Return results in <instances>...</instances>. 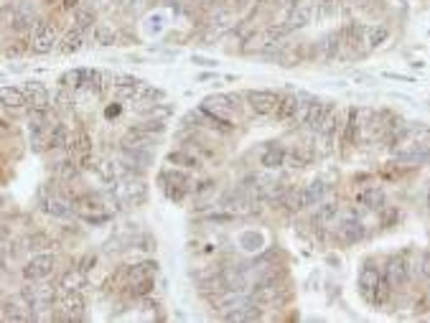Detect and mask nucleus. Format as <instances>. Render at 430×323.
<instances>
[{"instance_id":"obj_1","label":"nucleus","mask_w":430,"mask_h":323,"mask_svg":"<svg viewBox=\"0 0 430 323\" xmlns=\"http://www.w3.org/2000/svg\"><path fill=\"white\" fill-rule=\"evenodd\" d=\"M237 97H230V95H212L207 97L204 102H201V110L207 112V115H212V118L222 120V123H227V125L234 127V123H237Z\"/></svg>"},{"instance_id":"obj_2","label":"nucleus","mask_w":430,"mask_h":323,"mask_svg":"<svg viewBox=\"0 0 430 323\" xmlns=\"http://www.w3.org/2000/svg\"><path fill=\"white\" fill-rule=\"evenodd\" d=\"M118 161L125 171H145V168H150V163H153V153H150V148L120 143Z\"/></svg>"},{"instance_id":"obj_3","label":"nucleus","mask_w":430,"mask_h":323,"mask_svg":"<svg viewBox=\"0 0 430 323\" xmlns=\"http://www.w3.org/2000/svg\"><path fill=\"white\" fill-rule=\"evenodd\" d=\"M59 44V36H56V29H54L49 21H38L33 29H31L29 36V52L33 54H49L54 52V46Z\"/></svg>"},{"instance_id":"obj_4","label":"nucleus","mask_w":430,"mask_h":323,"mask_svg":"<svg viewBox=\"0 0 430 323\" xmlns=\"http://www.w3.org/2000/svg\"><path fill=\"white\" fill-rule=\"evenodd\" d=\"M38 206H41L46 214L56 216V219H69V216L74 214V201H69V198H64L56 191H49V189H41V194H38Z\"/></svg>"},{"instance_id":"obj_5","label":"nucleus","mask_w":430,"mask_h":323,"mask_svg":"<svg viewBox=\"0 0 430 323\" xmlns=\"http://www.w3.org/2000/svg\"><path fill=\"white\" fill-rule=\"evenodd\" d=\"M21 298L26 301V306H29L33 313H36V310H46V308H51L54 301H56V287L31 283V285L23 287Z\"/></svg>"},{"instance_id":"obj_6","label":"nucleus","mask_w":430,"mask_h":323,"mask_svg":"<svg viewBox=\"0 0 430 323\" xmlns=\"http://www.w3.org/2000/svg\"><path fill=\"white\" fill-rule=\"evenodd\" d=\"M56 270V258L49 255V252H38L29 262L23 265V278L29 283H38V280H46L51 272Z\"/></svg>"},{"instance_id":"obj_7","label":"nucleus","mask_w":430,"mask_h":323,"mask_svg":"<svg viewBox=\"0 0 430 323\" xmlns=\"http://www.w3.org/2000/svg\"><path fill=\"white\" fill-rule=\"evenodd\" d=\"M247 104L255 115H273L278 110V102H280V95H275L270 89H253L245 95Z\"/></svg>"},{"instance_id":"obj_8","label":"nucleus","mask_w":430,"mask_h":323,"mask_svg":"<svg viewBox=\"0 0 430 323\" xmlns=\"http://www.w3.org/2000/svg\"><path fill=\"white\" fill-rule=\"evenodd\" d=\"M69 155L74 158L82 168H89V163H92V153H95V145H92V138H89L87 130H79L72 138V143H69Z\"/></svg>"},{"instance_id":"obj_9","label":"nucleus","mask_w":430,"mask_h":323,"mask_svg":"<svg viewBox=\"0 0 430 323\" xmlns=\"http://www.w3.org/2000/svg\"><path fill=\"white\" fill-rule=\"evenodd\" d=\"M84 295L82 290H64V295H61V321H82L84 318Z\"/></svg>"},{"instance_id":"obj_10","label":"nucleus","mask_w":430,"mask_h":323,"mask_svg":"<svg viewBox=\"0 0 430 323\" xmlns=\"http://www.w3.org/2000/svg\"><path fill=\"white\" fill-rule=\"evenodd\" d=\"M143 89H145L143 81L135 79V77H115L112 79V95H115V100H122V102L141 97Z\"/></svg>"},{"instance_id":"obj_11","label":"nucleus","mask_w":430,"mask_h":323,"mask_svg":"<svg viewBox=\"0 0 430 323\" xmlns=\"http://www.w3.org/2000/svg\"><path fill=\"white\" fill-rule=\"evenodd\" d=\"M0 104H3L10 115H23L26 110H31L29 100H26L21 87H0Z\"/></svg>"},{"instance_id":"obj_12","label":"nucleus","mask_w":430,"mask_h":323,"mask_svg":"<svg viewBox=\"0 0 430 323\" xmlns=\"http://www.w3.org/2000/svg\"><path fill=\"white\" fill-rule=\"evenodd\" d=\"M23 95L29 100V107L33 110H46V107H51V97H49V89L41 84V81H23Z\"/></svg>"},{"instance_id":"obj_13","label":"nucleus","mask_w":430,"mask_h":323,"mask_svg":"<svg viewBox=\"0 0 430 323\" xmlns=\"http://www.w3.org/2000/svg\"><path fill=\"white\" fill-rule=\"evenodd\" d=\"M92 72H95V69H69V72L61 74L59 87L61 89H69V92H79V89L89 84V79H92Z\"/></svg>"},{"instance_id":"obj_14","label":"nucleus","mask_w":430,"mask_h":323,"mask_svg":"<svg viewBox=\"0 0 430 323\" xmlns=\"http://www.w3.org/2000/svg\"><path fill=\"white\" fill-rule=\"evenodd\" d=\"M311 15H313V8L308 6V3H301V6L293 10V13L288 15V21H285V26L280 31V36L282 33H290V31H298V29H305L308 26V21H311Z\"/></svg>"},{"instance_id":"obj_15","label":"nucleus","mask_w":430,"mask_h":323,"mask_svg":"<svg viewBox=\"0 0 430 323\" xmlns=\"http://www.w3.org/2000/svg\"><path fill=\"white\" fill-rule=\"evenodd\" d=\"M379 278H382V272H379V267H374L372 262H367L362 270H359V290H362V295L367 301H372V293H374Z\"/></svg>"},{"instance_id":"obj_16","label":"nucleus","mask_w":430,"mask_h":323,"mask_svg":"<svg viewBox=\"0 0 430 323\" xmlns=\"http://www.w3.org/2000/svg\"><path fill=\"white\" fill-rule=\"evenodd\" d=\"M69 143H72L69 125L67 123H61V120H56L51 125V130H49V143H46V148H49V150H64V148H69Z\"/></svg>"},{"instance_id":"obj_17","label":"nucleus","mask_w":430,"mask_h":323,"mask_svg":"<svg viewBox=\"0 0 430 323\" xmlns=\"http://www.w3.org/2000/svg\"><path fill=\"white\" fill-rule=\"evenodd\" d=\"M356 140H359V110H356V107H349L347 123H344V127H342V143H344V148H351V145H356Z\"/></svg>"},{"instance_id":"obj_18","label":"nucleus","mask_w":430,"mask_h":323,"mask_svg":"<svg viewBox=\"0 0 430 323\" xmlns=\"http://www.w3.org/2000/svg\"><path fill=\"white\" fill-rule=\"evenodd\" d=\"M334 112V107L328 102H316L313 100V104H311V112H308V118H305V127L311 132H319V127L326 123V118Z\"/></svg>"},{"instance_id":"obj_19","label":"nucleus","mask_w":430,"mask_h":323,"mask_svg":"<svg viewBox=\"0 0 430 323\" xmlns=\"http://www.w3.org/2000/svg\"><path fill=\"white\" fill-rule=\"evenodd\" d=\"M385 278L390 280V285L392 287L402 285V283H408V262H405V258H392L390 260L387 267H385Z\"/></svg>"},{"instance_id":"obj_20","label":"nucleus","mask_w":430,"mask_h":323,"mask_svg":"<svg viewBox=\"0 0 430 323\" xmlns=\"http://www.w3.org/2000/svg\"><path fill=\"white\" fill-rule=\"evenodd\" d=\"M285 155H288L285 148L278 145V143H270V145L262 150V155H260V163H262L265 168H280V166H285Z\"/></svg>"},{"instance_id":"obj_21","label":"nucleus","mask_w":430,"mask_h":323,"mask_svg":"<svg viewBox=\"0 0 430 323\" xmlns=\"http://www.w3.org/2000/svg\"><path fill=\"white\" fill-rule=\"evenodd\" d=\"M356 204H362L364 209H372V212H377L385 206V191L377 189V186H369V189H364V191L356 194Z\"/></svg>"},{"instance_id":"obj_22","label":"nucleus","mask_w":430,"mask_h":323,"mask_svg":"<svg viewBox=\"0 0 430 323\" xmlns=\"http://www.w3.org/2000/svg\"><path fill=\"white\" fill-rule=\"evenodd\" d=\"M166 161L171 163V166H181L186 171H199L201 168V158L191 150H171V153L166 155Z\"/></svg>"},{"instance_id":"obj_23","label":"nucleus","mask_w":430,"mask_h":323,"mask_svg":"<svg viewBox=\"0 0 430 323\" xmlns=\"http://www.w3.org/2000/svg\"><path fill=\"white\" fill-rule=\"evenodd\" d=\"M339 237H342L344 242H359L364 237V224L356 216H347L339 224Z\"/></svg>"},{"instance_id":"obj_24","label":"nucleus","mask_w":430,"mask_h":323,"mask_svg":"<svg viewBox=\"0 0 430 323\" xmlns=\"http://www.w3.org/2000/svg\"><path fill=\"white\" fill-rule=\"evenodd\" d=\"M364 33H367V26H362V23H347V26L342 29L344 46H349V49H359V46L364 44Z\"/></svg>"},{"instance_id":"obj_25","label":"nucleus","mask_w":430,"mask_h":323,"mask_svg":"<svg viewBox=\"0 0 430 323\" xmlns=\"http://www.w3.org/2000/svg\"><path fill=\"white\" fill-rule=\"evenodd\" d=\"M296 110H298V97L296 95H282L280 102H278V110L273 112V118L278 120V123H290L293 115H296Z\"/></svg>"},{"instance_id":"obj_26","label":"nucleus","mask_w":430,"mask_h":323,"mask_svg":"<svg viewBox=\"0 0 430 323\" xmlns=\"http://www.w3.org/2000/svg\"><path fill=\"white\" fill-rule=\"evenodd\" d=\"M118 38H120L118 31L112 29V26H107V23H99V26L92 29V44L95 46H115Z\"/></svg>"},{"instance_id":"obj_27","label":"nucleus","mask_w":430,"mask_h":323,"mask_svg":"<svg viewBox=\"0 0 430 323\" xmlns=\"http://www.w3.org/2000/svg\"><path fill=\"white\" fill-rule=\"evenodd\" d=\"M82 46H84V31H79L74 26V29H69L67 33H64L59 52L61 54H77L79 49H82Z\"/></svg>"},{"instance_id":"obj_28","label":"nucleus","mask_w":430,"mask_h":323,"mask_svg":"<svg viewBox=\"0 0 430 323\" xmlns=\"http://www.w3.org/2000/svg\"><path fill=\"white\" fill-rule=\"evenodd\" d=\"M280 201L288 212H303V209H308V204H305V189H288V191L282 194Z\"/></svg>"},{"instance_id":"obj_29","label":"nucleus","mask_w":430,"mask_h":323,"mask_svg":"<svg viewBox=\"0 0 430 323\" xmlns=\"http://www.w3.org/2000/svg\"><path fill=\"white\" fill-rule=\"evenodd\" d=\"M61 290H82L87 287V278H84V270H69L61 275V283H59Z\"/></svg>"},{"instance_id":"obj_30","label":"nucleus","mask_w":430,"mask_h":323,"mask_svg":"<svg viewBox=\"0 0 430 323\" xmlns=\"http://www.w3.org/2000/svg\"><path fill=\"white\" fill-rule=\"evenodd\" d=\"M387 38H390V31H387V26H367V33H364V44L369 46V49H377L379 44H385Z\"/></svg>"},{"instance_id":"obj_31","label":"nucleus","mask_w":430,"mask_h":323,"mask_svg":"<svg viewBox=\"0 0 430 323\" xmlns=\"http://www.w3.org/2000/svg\"><path fill=\"white\" fill-rule=\"evenodd\" d=\"M305 189V204L308 206H316V204H321L324 201V196H326V184L324 181H311L308 186H303Z\"/></svg>"},{"instance_id":"obj_32","label":"nucleus","mask_w":430,"mask_h":323,"mask_svg":"<svg viewBox=\"0 0 430 323\" xmlns=\"http://www.w3.org/2000/svg\"><path fill=\"white\" fill-rule=\"evenodd\" d=\"M342 46H344V41H342V31H334V33H328L326 38H324V56L326 59H334V56H339V52H342Z\"/></svg>"},{"instance_id":"obj_33","label":"nucleus","mask_w":430,"mask_h":323,"mask_svg":"<svg viewBox=\"0 0 430 323\" xmlns=\"http://www.w3.org/2000/svg\"><path fill=\"white\" fill-rule=\"evenodd\" d=\"M153 272H158V262L133 265V267L127 270V283H133V280H143V278H153Z\"/></svg>"},{"instance_id":"obj_34","label":"nucleus","mask_w":430,"mask_h":323,"mask_svg":"<svg viewBox=\"0 0 430 323\" xmlns=\"http://www.w3.org/2000/svg\"><path fill=\"white\" fill-rule=\"evenodd\" d=\"M390 295H392V285H390V280L385 278V272H382V278H379L377 287H374V293H372V301L374 306H385L390 301Z\"/></svg>"},{"instance_id":"obj_35","label":"nucleus","mask_w":430,"mask_h":323,"mask_svg":"<svg viewBox=\"0 0 430 323\" xmlns=\"http://www.w3.org/2000/svg\"><path fill=\"white\" fill-rule=\"evenodd\" d=\"M127 293L133 298H145V295L153 293V278H143V280H133L127 283Z\"/></svg>"},{"instance_id":"obj_36","label":"nucleus","mask_w":430,"mask_h":323,"mask_svg":"<svg viewBox=\"0 0 430 323\" xmlns=\"http://www.w3.org/2000/svg\"><path fill=\"white\" fill-rule=\"evenodd\" d=\"M74 26L79 31L95 29V10H89V8H74Z\"/></svg>"},{"instance_id":"obj_37","label":"nucleus","mask_w":430,"mask_h":323,"mask_svg":"<svg viewBox=\"0 0 430 323\" xmlns=\"http://www.w3.org/2000/svg\"><path fill=\"white\" fill-rule=\"evenodd\" d=\"M336 214H339V209H336V204H319V212H316V216H313V221H316V224H328V221L334 219Z\"/></svg>"},{"instance_id":"obj_38","label":"nucleus","mask_w":430,"mask_h":323,"mask_svg":"<svg viewBox=\"0 0 430 323\" xmlns=\"http://www.w3.org/2000/svg\"><path fill=\"white\" fill-rule=\"evenodd\" d=\"M336 10V0H319V15H331Z\"/></svg>"},{"instance_id":"obj_39","label":"nucleus","mask_w":430,"mask_h":323,"mask_svg":"<svg viewBox=\"0 0 430 323\" xmlns=\"http://www.w3.org/2000/svg\"><path fill=\"white\" fill-rule=\"evenodd\" d=\"M29 244H31V250H44V247H49V239H46L44 235H36V237H31Z\"/></svg>"},{"instance_id":"obj_40","label":"nucleus","mask_w":430,"mask_h":323,"mask_svg":"<svg viewBox=\"0 0 430 323\" xmlns=\"http://www.w3.org/2000/svg\"><path fill=\"white\" fill-rule=\"evenodd\" d=\"M420 272H423L425 278H430V250L423 255V262H420Z\"/></svg>"},{"instance_id":"obj_41","label":"nucleus","mask_w":430,"mask_h":323,"mask_svg":"<svg viewBox=\"0 0 430 323\" xmlns=\"http://www.w3.org/2000/svg\"><path fill=\"white\" fill-rule=\"evenodd\" d=\"M97 262V258L95 255H87V258H84V262H82V267H79V270H84V272H89L92 270V265Z\"/></svg>"},{"instance_id":"obj_42","label":"nucleus","mask_w":430,"mask_h":323,"mask_svg":"<svg viewBox=\"0 0 430 323\" xmlns=\"http://www.w3.org/2000/svg\"><path fill=\"white\" fill-rule=\"evenodd\" d=\"M8 132H10V125H8V120L0 118V138H6Z\"/></svg>"},{"instance_id":"obj_43","label":"nucleus","mask_w":430,"mask_h":323,"mask_svg":"<svg viewBox=\"0 0 430 323\" xmlns=\"http://www.w3.org/2000/svg\"><path fill=\"white\" fill-rule=\"evenodd\" d=\"M61 3H64V8H67V10H74V8H79V0H61Z\"/></svg>"},{"instance_id":"obj_44","label":"nucleus","mask_w":430,"mask_h":323,"mask_svg":"<svg viewBox=\"0 0 430 323\" xmlns=\"http://www.w3.org/2000/svg\"><path fill=\"white\" fill-rule=\"evenodd\" d=\"M0 201H3V198H0Z\"/></svg>"}]
</instances>
